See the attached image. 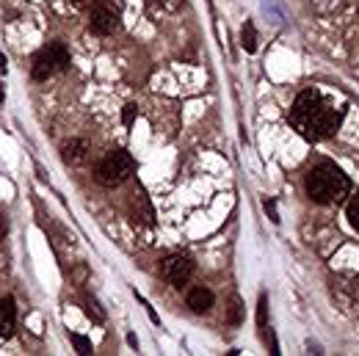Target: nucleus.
I'll list each match as a JSON object with an SVG mask.
<instances>
[{
	"label": "nucleus",
	"mask_w": 359,
	"mask_h": 356,
	"mask_svg": "<svg viewBox=\"0 0 359 356\" xmlns=\"http://www.w3.org/2000/svg\"><path fill=\"white\" fill-rule=\"evenodd\" d=\"M287 122L293 125V130L307 138V141H326L332 135H337L340 125H343V111L340 108H332L323 94L318 89H304L290 114H287Z\"/></svg>",
	"instance_id": "f257e3e1"
},
{
	"label": "nucleus",
	"mask_w": 359,
	"mask_h": 356,
	"mask_svg": "<svg viewBox=\"0 0 359 356\" xmlns=\"http://www.w3.org/2000/svg\"><path fill=\"white\" fill-rule=\"evenodd\" d=\"M304 191L315 205H334V202H343L351 193V179L346 177L334 163L323 160V163H318L307 172Z\"/></svg>",
	"instance_id": "f03ea898"
},
{
	"label": "nucleus",
	"mask_w": 359,
	"mask_h": 356,
	"mask_svg": "<svg viewBox=\"0 0 359 356\" xmlns=\"http://www.w3.org/2000/svg\"><path fill=\"white\" fill-rule=\"evenodd\" d=\"M135 163L130 158V152L125 149H111L100 163H97V172L94 179L102 185V188H119L125 179L133 174Z\"/></svg>",
	"instance_id": "7ed1b4c3"
},
{
	"label": "nucleus",
	"mask_w": 359,
	"mask_h": 356,
	"mask_svg": "<svg viewBox=\"0 0 359 356\" xmlns=\"http://www.w3.org/2000/svg\"><path fill=\"white\" fill-rule=\"evenodd\" d=\"M69 69V50L64 42H50L47 47H42L31 64V75L34 81H47L58 72Z\"/></svg>",
	"instance_id": "20e7f679"
},
{
	"label": "nucleus",
	"mask_w": 359,
	"mask_h": 356,
	"mask_svg": "<svg viewBox=\"0 0 359 356\" xmlns=\"http://www.w3.org/2000/svg\"><path fill=\"white\" fill-rule=\"evenodd\" d=\"M119 6L114 3H97L89 14V31L94 36H111L116 28H119Z\"/></svg>",
	"instance_id": "39448f33"
},
{
	"label": "nucleus",
	"mask_w": 359,
	"mask_h": 356,
	"mask_svg": "<svg viewBox=\"0 0 359 356\" xmlns=\"http://www.w3.org/2000/svg\"><path fill=\"white\" fill-rule=\"evenodd\" d=\"M161 276L172 285V287H182L191 276H194V260L185 254H172L161 263Z\"/></svg>",
	"instance_id": "423d86ee"
},
{
	"label": "nucleus",
	"mask_w": 359,
	"mask_h": 356,
	"mask_svg": "<svg viewBox=\"0 0 359 356\" xmlns=\"http://www.w3.org/2000/svg\"><path fill=\"white\" fill-rule=\"evenodd\" d=\"M61 158H64V163H69V166L86 163V158H89V141H83V138H69V141L61 146Z\"/></svg>",
	"instance_id": "0eeeda50"
},
{
	"label": "nucleus",
	"mask_w": 359,
	"mask_h": 356,
	"mask_svg": "<svg viewBox=\"0 0 359 356\" xmlns=\"http://www.w3.org/2000/svg\"><path fill=\"white\" fill-rule=\"evenodd\" d=\"M17 329V307H14V299L6 296L0 299V340H8Z\"/></svg>",
	"instance_id": "6e6552de"
},
{
	"label": "nucleus",
	"mask_w": 359,
	"mask_h": 356,
	"mask_svg": "<svg viewBox=\"0 0 359 356\" xmlns=\"http://www.w3.org/2000/svg\"><path fill=\"white\" fill-rule=\"evenodd\" d=\"M185 304L191 307L194 312H210L213 310V304H216V296H213V290H208V287H194V290H188V296H185Z\"/></svg>",
	"instance_id": "1a4fd4ad"
},
{
	"label": "nucleus",
	"mask_w": 359,
	"mask_h": 356,
	"mask_svg": "<svg viewBox=\"0 0 359 356\" xmlns=\"http://www.w3.org/2000/svg\"><path fill=\"white\" fill-rule=\"evenodd\" d=\"M241 45H243L246 53H257V31H255L252 22L243 25V31H241Z\"/></svg>",
	"instance_id": "9d476101"
},
{
	"label": "nucleus",
	"mask_w": 359,
	"mask_h": 356,
	"mask_svg": "<svg viewBox=\"0 0 359 356\" xmlns=\"http://www.w3.org/2000/svg\"><path fill=\"white\" fill-rule=\"evenodd\" d=\"M241 320H243V304H241L238 296H232V299H229V310H226V323L238 326Z\"/></svg>",
	"instance_id": "9b49d317"
},
{
	"label": "nucleus",
	"mask_w": 359,
	"mask_h": 356,
	"mask_svg": "<svg viewBox=\"0 0 359 356\" xmlns=\"http://www.w3.org/2000/svg\"><path fill=\"white\" fill-rule=\"evenodd\" d=\"M346 216H348V224H351V226L357 229V235H359V193H357V196H351V199H348Z\"/></svg>",
	"instance_id": "f8f14e48"
},
{
	"label": "nucleus",
	"mask_w": 359,
	"mask_h": 356,
	"mask_svg": "<svg viewBox=\"0 0 359 356\" xmlns=\"http://www.w3.org/2000/svg\"><path fill=\"white\" fill-rule=\"evenodd\" d=\"M69 340H72V345H75V351L81 356H89L94 354V348H91V340L86 337H81V334H69Z\"/></svg>",
	"instance_id": "ddd939ff"
},
{
	"label": "nucleus",
	"mask_w": 359,
	"mask_h": 356,
	"mask_svg": "<svg viewBox=\"0 0 359 356\" xmlns=\"http://www.w3.org/2000/svg\"><path fill=\"white\" fill-rule=\"evenodd\" d=\"M266 320H269V296L260 293V304H257V326L266 329Z\"/></svg>",
	"instance_id": "4468645a"
},
{
	"label": "nucleus",
	"mask_w": 359,
	"mask_h": 356,
	"mask_svg": "<svg viewBox=\"0 0 359 356\" xmlns=\"http://www.w3.org/2000/svg\"><path fill=\"white\" fill-rule=\"evenodd\" d=\"M86 315H89L94 323H102V320H105V312L100 310V304H97L94 299H86Z\"/></svg>",
	"instance_id": "2eb2a0df"
},
{
	"label": "nucleus",
	"mask_w": 359,
	"mask_h": 356,
	"mask_svg": "<svg viewBox=\"0 0 359 356\" xmlns=\"http://www.w3.org/2000/svg\"><path fill=\"white\" fill-rule=\"evenodd\" d=\"M135 119H138V105H135V102H128L125 111H122V122H125V128H130Z\"/></svg>",
	"instance_id": "dca6fc26"
},
{
	"label": "nucleus",
	"mask_w": 359,
	"mask_h": 356,
	"mask_svg": "<svg viewBox=\"0 0 359 356\" xmlns=\"http://www.w3.org/2000/svg\"><path fill=\"white\" fill-rule=\"evenodd\" d=\"M266 213L271 216V221L279 224V216H276V205H273V202H266Z\"/></svg>",
	"instance_id": "f3484780"
},
{
	"label": "nucleus",
	"mask_w": 359,
	"mask_h": 356,
	"mask_svg": "<svg viewBox=\"0 0 359 356\" xmlns=\"http://www.w3.org/2000/svg\"><path fill=\"white\" fill-rule=\"evenodd\" d=\"M6 232H8V221H6V216H0V240L6 238Z\"/></svg>",
	"instance_id": "a211bd4d"
},
{
	"label": "nucleus",
	"mask_w": 359,
	"mask_h": 356,
	"mask_svg": "<svg viewBox=\"0 0 359 356\" xmlns=\"http://www.w3.org/2000/svg\"><path fill=\"white\" fill-rule=\"evenodd\" d=\"M0 72H6V55L0 53Z\"/></svg>",
	"instance_id": "6ab92c4d"
},
{
	"label": "nucleus",
	"mask_w": 359,
	"mask_h": 356,
	"mask_svg": "<svg viewBox=\"0 0 359 356\" xmlns=\"http://www.w3.org/2000/svg\"><path fill=\"white\" fill-rule=\"evenodd\" d=\"M72 6H86V3H91V0H69Z\"/></svg>",
	"instance_id": "aec40b11"
}]
</instances>
